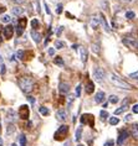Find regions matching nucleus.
Returning <instances> with one entry per match:
<instances>
[{
    "label": "nucleus",
    "mask_w": 138,
    "mask_h": 146,
    "mask_svg": "<svg viewBox=\"0 0 138 146\" xmlns=\"http://www.w3.org/2000/svg\"><path fill=\"white\" fill-rule=\"evenodd\" d=\"M108 79L111 81L112 84H115L116 87H118V88H122V89H131L132 88V86L128 84V83L125 82L119 77H117V76L113 74V73H110V74H108Z\"/></svg>",
    "instance_id": "1"
},
{
    "label": "nucleus",
    "mask_w": 138,
    "mask_h": 146,
    "mask_svg": "<svg viewBox=\"0 0 138 146\" xmlns=\"http://www.w3.org/2000/svg\"><path fill=\"white\" fill-rule=\"evenodd\" d=\"M19 87L21 88L24 93H30L32 88H34V82L29 77H21L19 79Z\"/></svg>",
    "instance_id": "2"
},
{
    "label": "nucleus",
    "mask_w": 138,
    "mask_h": 146,
    "mask_svg": "<svg viewBox=\"0 0 138 146\" xmlns=\"http://www.w3.org/2000/svg\"><path fill=\"white\" fill-rule=\"evenodd\" d=\"M67 134H68V126L67 125H61L59 127V130H57L55 133V135H54V137H55V140L61 141V140H64V139H66Z\"/></svg>",
    "instance_id": "3"
},
{
    "label": "nucleus",
    "mask_w": 138,
    "mask_h": 146,
    "mask_svg": "<svg viewBox=\"0 0 138 146\" xmlns=\"http://www.w3.org/2000/svg\"><path fill=\"white\" fill-rule=\"evenodd\" d=\"M93 77H95V79L98 83H102L103 79H105V72L102 68L100 67H96L95 69H93Z\"/></svg>",
    "instance_id": "4"
},
{
    "label": "nucleus",
    "mask_w": 138,
    "mask_h": 146,
    "mask_svg": "<svg viewBox=\"0 0 138 146\" xmlns=\"http://www.w3.org/2000/svg\"><path fill=\"white\" fill-rule=\"evenodd\" d=\"M128 139V131L127 130H121L118 133V137H117V145L122 146L126 142V140Z\"/></svg>",
    "instance_id": "5"
},
{
    "label": "nucleus",
    "mask_w": 138,
    "mask_h": 146,
    "mask_svg": "<svg viewBox=\"0 0 138 146\" xmlns=\"http://www.w3.org/2000/svg\"><path fill=\"white\" fill-rule=\"evenodd\" d=\"M29 115H30V110H29V107L27 105H21L19 108V116L21 119H29Z\"/></svg>",
    "instance_id": "6"
},
{
    "label": "nucleus",
    "mask_w": 138,
    "mask_h": 146,
    "mask_svg": "<svg viewBox=\"0 0 138 146\" xmlns=\"http://www.w3.org/2000/svg\"><path fill=\"white\" fill-rule=\"evenodd\" d=\"M3 34H4V37L6 40H10L13 37V35H14V26H11V25L5 26L4 29H3Z\"/></svg>",
    "instance_id": "7"
},
{
    "label": "nucleus",
    "mask_w": 138,
    "mask_h": 146,
    "mask_svg": "<svg viewBox=\"0 0 138 146\" xmlns=\"http://www.w3.org/2000/svg\"><path fill=\"white\" fill-rule=\"evenodd\" d=\"M59 92L61 94H67L70 92V86H68V83L66 82H61L59 84Z\"/></svg>",
    "instance_id": "8"
},
{
    "label": "nucleus",
    "mask_w": 138,
    "mask_h": 146,
    "mask_svg": "<svg viewBox=\"0 0 138 146\" xmlns=\"http://www.w3.org/2000/svg\"><path fill=\"white\" fill-rule=\"evenodd\" d=\"M56 118H57L59 121H65V120L67 119V113H66V110H64V109H60V110L56 113Z\"/></svg>",
    "instance_id": "9"
},
{
    "label": "nucleus",
    "mask_w": 138,
    "mask_h": 146,
    "mask_svg": "<svg viewBox=\"0 0 138 146\" xmlns=\"http://www.w3.org/2000/svg\"><path fill=\"white\" fill-rule=\"evenodd\" d=\"M90 121V125L91 126H93V116L92 115H88V114H83L81 116V123L82 124H85V123H88Z\"/></svg>",
    "instance_id": "10"
},
{
    "label": "nucleus",
    "mask_w": 138,
    "mask_h": 146,
    "mask_svg": "<svg viewBox=\"0 0 138 146\" xmlns=\"http://www.w3.org/2000/svg\"><path fill=\"white\" fill-rule=\"evenodd\" d=\"M80 56H81V61L82 63H86L87 62V57H88V53H87V50L85 47H80Z\"/></svg>",
    "instance_id": "11"
},
{
    "label": "nucleus",
    "mask_w": 138,
    "mask_h": 146,
    "mask_svg": "<svg viewBox=\"0 0 138 146\" xmlns=\"http://www.w3.org/2000/svg\"><path fill=\"white\" fill-rule=\"evenodd\" d=\"M100 20H101V24H102L105 31H106V32H111V29H110V26H108L107 20H106V17H105L103 14H100Z\"/></svg>",
    "instance_id": "12"
},
{
    "label": "nucleus",
    "mask_w": 138,
    "mask_h": 146,
    "mask_svg": "<svg viewBox=\"0 0 138 146\" xmlns=\"http://www.w3.org/2000/svg\"><path fill=\"white\" fill-rule=\"evenodd\" d=\"M123 43H125L126 46L128 47H136L137 46V41H134V40L132 37H128V38H123Z\"/></svg>",
    "instance_id": "13"
},
{
    "label": "nucleus",
    "mask_w": 138,
    "mask_h": 146,
    "mask_svg": "<svg viewBox=\"0 0 138 146\" xmlns=\"http://www.w3.org/2000/svg\"><path fill=\"white\" fill-rule=\"evenodd\" d=\"M100 23H101V20H100V17H98V16H96V15H95V16L91 17L90 24H91V26H92L93 29H97V27H98Z\"/></svg>",
    "instance_id": "14"
},
{
    "label": "nucleus",
    "mask_w": 138,
    "mask_h": 146,
    "mask_svg": "<svg viewBox=\"0 0 138 146\" xmlns=\"http://www.w3.org/2000/svg\"><path fill=\"white\" fill-rule=\"evenodd\" d=\"M93 90H95V84H93V82L88 81L87 84H86V93L91 94V93H93Z\"/></svg>",
    "instance_id": "15"
},
{
    "label": "nucleus",
    "mask_w": 138,
    "mask_h": 146,
    "mask_svg": "<svg viewBox=\"0 0 138 146\" xmlns=\"http://www.w3.org/2000/svg\"><path fill=\"white\" fill-rule=\"evenodd\" d=\"M131 134H132V136L134 139H138V123L132 125V127H131Z\"/></svg>",
    "instance_id": "16"
},
{
    "label": "nucleus",
    "mask_w": 138,
    "mask_h": 146,
    "mask_svg": "<svg viewBox=\"0 0 138 146\" xmlns=\"http://www.w3.org/2000/svg\"><path fill=\"white\" fill-rule=\"evenodd\" d=\"M103 100H105V93L103 92H98L96 94V97H95V102L96 103H98V104H101Z\"/></svg>",
    "instance_id": "17"
},
{
    "label": "nucleus",
    "mask_w": 138,
    "mask_h": 146,
    "mask_svg": "<svg viewBox=\"0 0 138 146\" xmlns=\"http://www.w3.org/2000/svg\"><path fill=\"white\" fill-rule=\"evenodd\" d=\"M31 37H32V40H34V41H35L36 43H39L40 41H41V35H40L39 32L34 31V30L31 31Z\"/></svg>",
    "instance_id": "18"
},
{
    "label": "nucleus",
    "mask_w": 138,
    "mask_h": 146,
    "mask_svg": "<svg viewBox=\"0 0 138 146\" xmlns=\"http://www.w3.org/2000/svg\"><path fill=\"white\" fill-rule=\"evenodd\" d=\"M13 14L16 16H20L24 14V8H20V6H15V8H13Z\"/></svg>",
    "instance_id": "19"
},
{
    "label": "nucleus",
    "mask_w": 138,
    "mask_h": 146,
    "mask_svg": "<svg viewBox=\"0 0 138 146\" xmlns=\"http://www.w3.org/2000/svg\"><path fill=\"white\" fill-rule=\"evenodd\" d=\"M15 133V126H14V124H9L8 127H6V135L10 136V135H13Z\"/></svg>",
    "instance_id": "20"
},
{
    "label": "nucleus",
    "mask_w": 138,
    "mask_h": 146,
    "mask_svg": "<svg viewBox=\"0 0 138 146\" xmlns=\"http://www.w3.org/2000/svg\"><path fill=\"white\" fill-rule=\"evenodd\" d=\"M39 111H40V114L44 115V116H48L50 114V110L46 107H40L39 108Z\"/></svg>",
    "instance_id": "21"
},
{
    "label": "nucleus",
    "mask_w": 138,
    "mask_h": 146,
    "mask_svg": "<svg viewBox=\"0 0 138 146\" xmlns=\"http://www.w3.org/2000/svg\"><path fill=\"white\" fill-rule=\"evenodd\" d=\"M118 97L117 96H115V94H112V96H110L108 97V102L110 103H112V104H116V103H118Z\"/></svg>",
    "instance_id": "22"
},
{
    "label": "nucleus",
    "mask_w": 138,
    "mask_h": 146,
    "mask_svg": "<svg viewBox=\"0 0 138 146\" xmlns=\"http://www.w3.org/2000/svg\"><path fill=\"white\" fill-rule=\"evenodd\" d=\"M26 23H27V20L25 19V17H21V19L19 20V24H17V26L21 27V29H25V26H26Z\"/></svg>",
    "instance_id": "23"
},
{
    "label": "nucleus",
    "mask_w": 138,
    "mask_h": 146,
    "mask_svg": "<svg viewBox=\"0 0 138 146\" xmlns=\"http://www.w3.org/2000/svg\"><path fill=\"white\" fill-rule=\"evenodd\" d=\"M54 63L57 64V66H60V67H64V64H65L64 63V60L61 57H56L55 60H54Z\"/></svg>",
    "instance_id": "24"
},
{
    "label": "nucleus",
    "mask_w": 138,
    "mask_h": 146,
    "mask_svg": "<svg viewBox=\"0 0 138 146\" xmlns=\"http://www.w3.org/2000/svg\"><path fill=\"white\" fill-rule=\"evenodd\" d=\"M126 109H127V107L122 105L121 108H118V109H116V110H115V115H119V114H122V113H125Z\"/></svg>",
    "instance_id": "25"
},
{
    "label": "nucleus",
    "mask_w": 138,
    "mask_h": 146,
    "mask_svg": "<svg viewBox=\"0 0 138 146\" xmlns=\"http://www.w3.org/2000/svg\"><path fill=\"white\" fill-rule=\"evenodd\" d=\"M81 135H82V126H80L78 127V129L77 130H76V141H78L80 140V139H81L82 136H81Z\"/></svg>",
    "instance_id": "26"
},
{
    "label": "nucleus",
    "mask_w": 138,
    "mask_h": 146,
    "mask_svg": "<svg viewBox=\"0 0 138 146\" xmlns=\"http://www.w3.org/2000/svg\"><path fill=\"white\" fill-rule=\"evenodd\" d=\"M55 47L56 48H64L65 47V42L64 41H60V40H57V41H55Z\"/></svg>",
    "instance_id": "27"
},
{
    "label": "nucleus",
    "mask_w": 138,
    "mask_h": 146,
    "mask_svg": "<svg viewBox=\"0 0 138 146\" xmlns=\"http://www.w3.org/2000/svg\"><path fill=\"white\" fill-rule=\"evenodd\" d=\"M19 141H20V146H26V136H25L24 134H23V135H20Z\"/></svg>",
    "instance_id": "28"
},
{
    "label": "nucleus",
    "mask_w": 138,
    "mask_h": 146,
    "mask_svg": "<svg viewBox=\"0 0 138 146\" xmlns=\"http://www.w3.org/2000/svg\"><path fill=\"white\" fill-rule=\"evenodd\" d=\"M126 17H127L128 20H133L134 17H136V14H134L133 11H127V13H126Z\"/></svg>",
    "instance_id": "29"
},
{
    "label": "nucleus",
    "mask_w": 138,
    "mask_h": 146,
    "mask_svg": "<svg viewBox=\"0 0 138 146\" xmlns=\"http://www.w3.org/2000/svg\"><path fill=\"white\" fill-rule=\"evenodd\" d=\"M118 123H119L118 118H116V116H112V118H110V124H111V125H117Z\"/></svg>",
    "instance_id": "30"
},
{
    "label": "nucleus",
    "mask_w": 138,
    "mask_h": 146,
    "mask_svg": "<svg viewBox=\"0 0 138 146\" xmlns=\"http://www.w3.org/2000/svg\"><path fill=\"white\" fill-rule=\"evenodd\" d=\"M14 118H15V113H14L13 110H9V111H8V120L13 121Z\"/></svg>",
    "instance_id": "31"
},
{
    "label": "nucleus",
    "mask_w": 138,
    "mask_h": 146,
    "mask_svg": "<svg viewBox=\"0 0 138 146\" xmlns=\"http://www.w3.org/2000/svg\"><path fill=\"white\" fill-rule=\"evenodd\" d=\"M11 21V17H10L9 15H4L1 17V23H5V24H8V23H10Z\"/></svg>",
    "instance_id": "32"
},
{
    "label": "nucleus",
    "mask_w": 138,
    "mask_h": 146,
    "mask_svg": "<svg viewBox=\"0 0 138 146\" xmlns=\"http://www.w3.org/2000/svg\"><path fill=\"white\" fill-rule=\"evenodd\" d=\"M128 77H129L131 79H136V81H138V72H133V73H131Z\"/></svg>",
    "instance_id": "33"
},
{
    "label": "nucleus",
    "mask_w": 138,
    "mask_h": 146,
    "mask_svg": "<svg viewBox=\"0 0 138 146\" xmlns=\"http://www.w3.org/2000/svg\"><path fill=\"white\" fill-rule=\"evenodd\" d=\"M24 54H25V53H24V51H21V50H20V51H17L16 57L19 58V60H24Z\"/></svg>",
    "instance_id": "34"
},
{
    "label": "nucleus",
    "mask_w": 138,
    "mask_h": 146,
    "mask_svg": "<svg viewBox=\"0 0 138 146\" xmlns=\"http://www.w3.org/2000/svg\"><path fill=\"white\" fill-rule=\"evenodd\" d=\"M39 25H40V24H39V21L36 20V19H34V20L31 21V26L34 27V29H38V27H39Z\"/></svg>",
    "instance_id": "35"
},
{
    "label": "nucleus",
    "mask_w": 138,
    "mask_h": 146,
    "mask_svg": "<svg viewBox=\"0 0 138 146\" xmlns=\"http://www.w3.org/2000/svg\"><path fill=\"white\" fill-rule=\"evenodd\" d=\"M80 96H81V84L76 87V97H80Z\"/></svg>",
    "instance_id": "36"
},
{
    "label": "nucleus",
    "mask_w": 138,
    "mask_h": 146,
    "mask_svg": "<svg viewBox=\"0 0 138 146\" xmlns=\"http://www.w3.org/2000/svg\"><path fill=\"white\" fill-rule=\"evenodd\" d=\"M101 119H102V120H105V119H106L107 118V116H108V113L107 111H105V110H102V111H101Z\"/></svg>",
    "instance_id": "37"
},
{
    "label": "nucleus",
    "mask_w": 138,
    "mask_h": 146,
    "mask_svg": "<svg viewBox=\"0 0 138 146\" xmlns=\"http://www.w3.org/2000/svg\"><path fill=\"white\" fill-rule=\"evenodd\" d=\"M113 145H115V141H113V140H111V139H110L108 141L105 142V146H113Z\"/></svg>",
    "instance_id": "38"
},
{
    "label": "nucleus",
    "mask_w": 138,
    "mask_h": 146,
    "mask_svg": "<svg viewBox=\"0 0 138 146\" xmlns=\"http://www.w3.org/2000/svg\"><path fill=\"white\" fill-rule=\"evenodd\" d=\"M92 51H93L95 53H98V52H100V48L97 47V45H95V43L92 45Z\"/></svg>",
    "instance_id": "39"
},
{
    "label": "nucleus",
    "mask_w": 138,
    "mask_h": 146,
    "mask_svg": "<svg viewBox=\"0 0 138 146\" xmlns=\"http://www.w3.org/2000/svg\"><path fill=\"white\" fill-rule=\"evenodd\" d=\"M56 13H57V14H61V13H62V5H61V4H59V6H57Z\"/></svg>",
    "instance_id": "40"
},
{
    "label": "nucleus",
    "mask_w": 138,
    "mask_h": 146,
    "mask_svg": "<svg viewBox=\"0 0 138 146\" xmlns=\"http://www.w3.org/2000/svg\"><path fill=\"white\" fill-rule=\"evenodd\" d=\"M118 1L123 3V4H131V3H133L134 0H118Z\"/></svg>",
    "instance_id": "41"
},
{
    "label": "nucleus",
    "mask_w": 138,
    "mask_h": 146,
    "mask_svg": "<svg viewBox=\"0 0 138 146\" xmlns=\"http://www.w3.org/2000/svg\"><path fill=\"white\" fill-rule=\"evenodd\" d=\"M132 110H133V113H136V114H138V104L133 105V107H132Z\"/></svg>",
    "instance_id": "42"
},
{
    "label": "nucleus",
    "mask_w": 138,
    "mask_h": 146,
    "mask_svg": "<svg viewBox=\"0 0 138 146\" xmlns=\"http://www.w3.org/2000/svg\"><path fill=\"white\" fill-rule=\"evenodd\" d=\"M49 54H50V56H54V54H55V50H54V48H50V50H49Z\"/></svg>",
    "instance_id": "43"
},
{
    "label": "nucleus",
    "mask_w": 138,
    "mask_h": 146,
    "mask_svg": "<svg viewBox=\"0 0 138 146\" xmlns=\"http://www.w3.org/2000/svg\"><path fill=\"white\" fill-rule=\"evenodd\" d=\"M14 3H15V4H23V3L25 1V0H13Z\"/></svg>",
    "instance_id": "44"
},
{
    "label": "nucleus",
    "mask_w": 138,
    "mask_h": 146,
    "mask_svg": "<svg viewBox=\"0 0 138 146\" xmlns=\"http://www.w3.org/2000/svg\"><path fill=\"white\" fill-rule=\"evenodd\" d=\"M131 119H132V115H131V114H128V115H126V118H125V120H126V121H129V120Z\"/></svg>",
    "instance_id": "45"
},
{
    "label": "nucleus",
    "mask_w": 138,
    "mask_h": 146,
    "mask_svg": "<svg viewBox=\"0 0 138 146\" xmlns=\"http://www.w3.org/2000/svg\"><path fill=\"white\" fill-rule=\"evenodd\" d=\"M5 71H6L5 66H4V64H1V74H4V73H5Z\"/></svg>",
    "instance_id": "46"
},
{
    "label": "nucleus",
    "mask_w": 138,
    "mask_h": 146,
    "mask_svg": "<svg viewBox=\"0 0 138 146\" xmlns=\"http://www.w3.org/2000/svg\"><path fill=\"white\" fill-rule=\"evenodd\" d=\"M27 99L30 100V103H31V104H34V103H35V99H34L32 97H27Z\"/></svg>",
    "instance_id": "47"
},
{
    "label": "nucleus",
    "mask_w": 138,
    "mask_h": 146,
    "mask_svg": "<svg viewBox=\"0 0 138 146\" xmlns=\"http://www.w3.org/2000/svg\"><path fill=\"white\" fill-rule=\"evenodd\" d=\"M5 9H6V8H4V6H1V5H0V14H3V13H4V11H5Z\"/></svg>",
    "instance_id": "48"
},
{
    "label": "nucleus",
    "mask_w": 138,
    "mask_h": 146,
    "mask_svg": "<svg viewBox=\"0 0 138 146\" xmlns=\"http://www.w3.org/2000/svg\"><path fill=\"white\" fill-rule=\"evenodd\" d=\"M45 8H46V13H48V14H51V11H50V9L48 8V5H46V4H45Z\"/></svg>",
    "instance_id": "49"
},
{
    "label": "nucleus",
    "mask_w": 138,
    "mask_h": 146,
    "mask_svg": "<svg viewBox=\"0 0 138 146\" xmlns=\"http://www.w3.org/2000/svg\"><path fill=\"white\" fill-rule=\"evenodd\" d=\"M0 146H3V139H1V136H0Z\"/></svg>",
    "instance_id": "50"
},
{
    "label": "nucleus",
    "mask_w": 138,
    "mask_h": 146,
    "mask_svg": "<svg viewBox=\"0 0 138 146\" xmlns=\"http://www.w3.org/2000/svg\"><path fill=\"white\" fill-rule=\"evenodd\" d=\"M1 41H3V38H1V35H0V43H1Z\"/></svg>",
    "instance_id": "51"
},
{
    "label": "nucleus",
    "mask_w": 138,
    "mask_h": 146,
    "mask_svg": "<svg viewBox=\"0 0 138 146\" xmlns=\"http://www.w3.org/2000/svg\"><path fill=\"white\" fill-rule=\"evenodd\" d=\"M10 146H17L16 144H11V145H10Z\"/></svg>",
    "instance_id": "52"
},
{
    "label": "nucleus",
    "mask_w": 138,
    "mask_h": 146,
    "mask_svg": "<svg viewBox=\"0 0 138 146\" xmlns=\"http://www.w3.org/2000/svg\"><path fill=\"white\" fill-rule=\"evenodd\" d=\"M64 146H70V145H68V144H65V145H64Z\"/></svg>",
    "instance_id": "53"
},
{
    "label": "nucleus",
    "mask_w": 138,
    "mask_h": 146,
    "mask_svg": "<svg viewBox=\"0 0 138 146\" xmlns=\"http://www.w3.org/2000/svg\"><path fill=\"white\" fill-rule=\"evenodd\" d=\"M136 48H138V41H137V46H136Z\"/></svg>",
    "instance_id": "54"
},
{
    "label": "nucleus",
    "mask_w": 138,
    "mask_h": 146,
    "mask_svg": "<svg viewBox=\"0 0 138 146\" xmlns=\"http://www.w3.org/2000/svg\"><path fill=\"white\" fill-rule=\"evenodd\" d=\"M77 146H83V145H82V144H78V145H77Z\"/></svg>",
    "instance_id": "55"
},
{
    "label": "nucleus",
    "mask_w": 138,
    "mask_h": 146,
    "mask_svg": "<svg viewBox=\"0 0 138 146\" xmlns=\"http://www.w3.org/2000/svg\"><path fill=\"white\" fill-rule=\"evenodd\" d=\"M0 32H1V26H0Z\"/></svg>",
    "instance_id": "56"
},
{
    "label": "nucleus",
    "mask_w": 138,
    "mask_h": 146,
    "mask_svg": "<svg viewBox=\"0 0 138 146\" xmlns=\"http://www.w3.org/2000/svg\"><path fill=\"white\" fill-rule=\"evenodd\" d=\"M0 126H1V124H0Z\"/></svg>",
    "instance_id": "57"
}]
</instances>
